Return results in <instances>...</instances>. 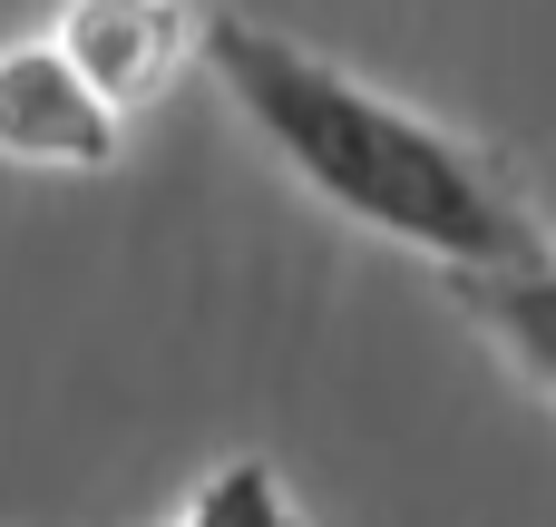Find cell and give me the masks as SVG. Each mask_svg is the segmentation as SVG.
I'll return each mask as SVG.
<instances>
[{
	"label": "cell",
	"instance_id": "cell-1",
	"mask_svg": "<svg viewBox=\"0 0 556 527\" xmlns=\"http://www.w3.org/2000/svg\"><path fill=\"white\" fill-rule=\"evenodd\" d=\"M205 68L235 98V117L283 156V176L303 196H323L342 225L430 254L440 274H508L556 254L547 215L528 205V186L459 127L401 108L391 88L352 78L342 59L215 10L205 20Z\"/></svg>",
	"mask_w": 556,
	"mask_h": 527
},
{
	"label": "cell",
	"instance_id": "cell-3",
	"mask_svg": "<svg viewBox=\"0 0 556 527\" xmlns=\"http://www.w3.org/2000/svg\"><path fill=\"white\" fill-rule=\"evenodd\" d=\"M49 39L88 68V88H98L108 108L137 117V108H156V98L186 78V59L205 49V20H195L186 0H68Z\"/></svg>",
	"mask_w": 556,
	"mask_h": 527
},
{
	"label": "cell",
	"instance_id": "cell-5",
	"mask_svg": "<svg viewBox=\"0 0 556 527\" xmlns=\"http://www.w3.org/2000/svg\"><path fill=\"white\" fill-rule=\"evenodd\" d=\"M166 527H303V509H293V489L274 479V460H225V469H205V479L176 499Z\"/></svg>",
	"mask_w": 556,
	"mask_h": 527
},
{
	"label": "cell",
	"instance_id": "cell-4",
	"mask_svg": "<svg viewBox=\"0 0 556 527\" xmlns=\"http://www.w3.org/2000/svg\"><path fill=\"white\" fill-rule=\"evenodd\" d=\"M450 303L498 342V362L556 411V254L508 264V274H450Z\"/></svg>",
	"mask_w": 556,
	"mask_h": 527
},
{
	"label": "cell",
	"instance_id": "cell-2",
	"mask_svg": "<svg viewBox=\"0 0 556 527\" xmlns=\"http://www.w3.org/2000/svg\"><path fill=\"white\" fill-rule=\"evenodd\" d=\"M117 147H127V108H108L59 39H0V166L108 176Z\"/></svg>",
	"mask_w": 556,
	"mask_h": 527
}]
</instances>
